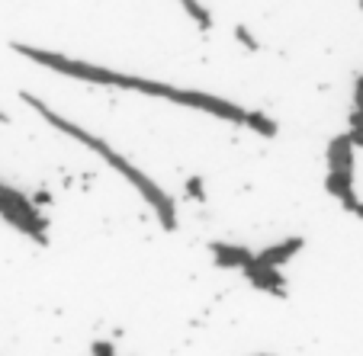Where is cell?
Listing matches in <instances>:
<instances>
[{"mask_svg":"<svg viewBox=\"0 0 363 356\" xmlns=\"http://www.w3.org/2000/svg\"><path fill=\"white\" fill-rule=\"evenodd\" d=\"M16 55L35 62L39 68L55 71L62 77H74V81L84 84H103V87H116V90H129V93H142L151 96V100H167L174 106H186V110L206 113L213 119H222V122L232 125H245V129L257 132L264 138H277V122L261 110H247V106L235 103V100H225V96L206 93V90H190V87H177V84H164V81H151V77H138L129 74V71H116V68H103V64H90L81 62V58L62 55V52H48V48L39 45H26V42H10Z\"/></svg>","mask_w":363,"mask_h":356,"instance_id":"6da1fadb","label":"cell"},{"mask_svg":"<svg viewBox=\"0 0 363 356\" xmlns=\"http://www.w3.org/2000/svg\"><path fill=\"white\" fill-rule=\"evenodd\" d=\"M20 100L29 106V110L39 113V116L45 119V122L52 125L55 132H62V135L74 138V142L84 144L90 154H96V158H100L103 164L110 167V171H116L119 177H123L125 183H129L132 190H135L138 196L145 199V202H148V209L158 215V222H161V228H164V231H174V228H177V202H174V196L158 183V180H151L145 171H138V167L132 164L125 154H119V151L113 148L110 142H103L100 135H94V132H87L84 125L71 122V119H65L62 113H55L52 106L45 103V100H39L35 93H29V90H20Z\"/></svg>","mask_w":363,"mask_h":356,"instance_id":"7a4b0ae2","label":"cell"},{"mask_svg":"<svg viewBox=\"0 0 363 356\" xmlns=\"http://www.w3.org/2000/svg\"><path fill=\"white\" fill-rule=\"evenodd\" d=\"M0 219L35 244H48V219L33 206V196H26L23 190L4 183V180H0Z\"/></svg>","mask_w":363,"mask_h":356,"instance_id":"3957f363","label":"cell"},{"mask_svg":"<svg viewBox=\"0 0 363 356\" xmlns=\"http://www.w3.org/2000/svg\"><path fill=\"white\" fill-rule=\"evenodd\" d=\"M241 273H245V280L251 282L254 289H261V292L277 295V299H286V295H289L286 273H280V270H274V267H264V263L251 260L245 270H241Z\"/></svg>","mask_w":363,"mask_h":356,"instance_id":"277c9868","label":"cell"},{"mask_svg":"<svg viewBox=\"0 0 363 356\" xmlns=\"http://www.w3.org/2000/svg\"><path fill=\"white\" fill-rule=\"evenodd\" d=\"M306 247V238H299V234H293V238H283L277 241V244L270 247H261V251L254 253V260L264 263V267H274V270H283L289 260H293L296 253Z\"/></svg>","mask_w":363,"mask_h":356,"instance_id":"5b68a950","label":"cell"},{"mask_svg":"<svg viewBox=\"0 0 363 356\" xmlns=\"http://www.w3.org/2000/svg\"><path fill=\"white\" fill-rule=\"evenodd\" d=\"M209 253H213L216 267L222 270H245L254 260V251L245 244H228V241H209Z\"/></svg>","mask_w":363,"mask_h":356,"instance_id":"8992f818","label":"cell"},{"mask_svg":"<svg viewBox=\"0 0 363 356\" xmlns=\"http://www.w3.org/2000/svg\"><path fill=\"white\" fill-rule=\"evenodd\" d=\"M177 4L184 7V13L190 16L193 23H196L199 33H209V29H213V13H209V10H206L199 0H177Z\"/></svg>","mask_w":363,"mask_h":356,"instance_id":"52a82bcc","label":"cell"},{"mask_svg":"<svg viewBox=\"0 0 363 356\" xmlns=\"http://www.w3.org/2000/svg\"><path fill=\"white\" fill-rule=\"evenodd\" d=\"M347 138L354 148H363V110L350 113V125H347Z\"/></svg>","mask_w":363,"mask_h":356,"instance_id":"ba28073f","label":"cell"},{"mask_svg":"<svg viewBox=\"0 0 363 356\" xmlns=\"http://www.w3.org/2000/svg\"><path fill=\"white\" fill-rule=\"evenodd\" d=\"M235 39H241V45H245L247 52H257V48H261V42L254 39V35L247 33V26H241V23L235 26Z\"/></svg>","mask_w":363,"mask_h":356,"instance_id":"9c48e42d","label":"cell"},{"mask_svg":"<svg viewBox=\"0 0 363 356\" xmlns=\"http://www.w3.org/2000/svg\"><path fill=\"white\" fill-rule=\"evenodd\" d=\"M90 356H116V350H113L110 340H96L94 350H90Z\"/></svg>","mask_w":363,"mask_h":356,"instance_id":"30bf717a","label":"cell"},{"mask_svg":"<svg viewBox=\"0 0 363 356\" xmlns=\"http://www.w3.org/2000/svg\"><path fill=\"white\" fill-rule=\"evenodd\" d=\"M190 193H193V199H203V183H199V177L190 180Z\"/></svg>","mask_w":363,"mask_h":356,"instance_id":"8fae6325","label":"cell"},{"mask_svg":"<svg viewBox=\"0 0 363 356\" xmlns=\"http://www.w3.org/2000/svg\"><path fill=\"white\" fill-rule=\"evenodd\" d=\"M0 122H7V116H4V113H0Z\"/></svg>","mask_w":363,"mask_h":356,"instance_id":"7c38bea8","label":"cell"},{"mask_svg":"<svg viewBox=\"0 0 363 356\" xmlns=\"http://www.w3.org/2000/svg\"><path fill=\"white\" fill-rule=\"evenodd\" d=\"M257 356H274V353H257Z\"/></svg>","mask_w":363,"mask_h":356,"instance_id":"4fadbf2b","label":"cell"}]
</instances>
